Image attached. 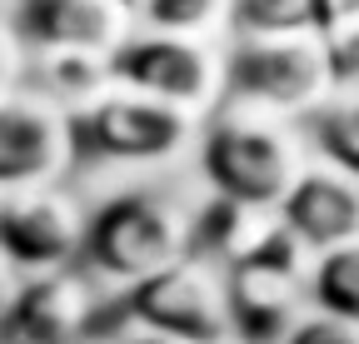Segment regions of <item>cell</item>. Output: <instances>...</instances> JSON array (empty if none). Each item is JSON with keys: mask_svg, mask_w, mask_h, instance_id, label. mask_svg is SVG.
Returning <instances> with one entry per match:
<instances>
[{"mask_svg": "<svg viewBox=\"0 0 359 344\" xmlns=\"http://www.w3.org/2000/svg\"><path fill=\"white\" fill-rule=\"evenodd\" d=\"M200 175L210 195L245 209H280L304 175L299 140L285 120L255 110H219L200 130Z\"/></svg>", "mask_w": 359, "mask_h": 344, "instance_id": "cell-1", "label": "cell"}, {"mask_svg": "<svg viewBox=\"0 0 359 344\" xmlns=\"http://www.w3.org/2000/svg\"><path fill=\"white\" fill-rule=\"evenodd\" d=\"M334 100V75L320 35L230 40L224 50V105L255 110L269 120H309Z\"/></svg>", "mask_w": 359, "mask_h": 344, "instance_id": "cell-2", "label": "cell"}, {"mask_svg": "<svg viewBox=\"0 0 359 344\" xmlns=\"http://www.w3.org/2000/svg\"><path fill=\"white\" fill-rule=\"evenodd\" d=\"M190 254V214H180L155 190L110 195L85 225V260L100 280L135 289Z\"/></svg>", "mask_w": 359, "mask_h": 344, "instance_id": "cell-3", "label": "cell"}, {"mask_svg": "<svg viewBox=\"0 0 359 344\" xmlns=\"http://www.w3.org/2000/svg\"><path fill=\"white\" fill-rule=\"evenodd\" d=\"M314 254L290 235L285 220L269 225V235L224 270L230 289V334L240 344H285L290 329L304 319Z\"/></svg>", "mask_w": 359, "mask_h": 344, "instance_id": "cell-4", "label": "cell"}, {"mask_svg": "<svg viewBox=\"0 0 359 344\" xmlns=\"http://www.w3.org/2000/svg\"><path fill=\"white\" fill-rule=\"evenodd\" d=\"M115 85L135 95H150L190 120H215L224 105V50L215 40L185 35H130L110 60Z\"/></svg>", "mask_w": 359, "mask_h": 344, "instance_id": "cell-5", "label": "cell"}, {"mask_svg": "<svg viewBox=\"0 0 359 344\" xmlns=\"http://www.w3.org/2000/svg\"><path fill=\"white\" fill-rule=\"evenodd\" d=\"M120 315L135 329L170 334L180 344H224L230 334V289H224V270L210 260H175L170 270L140 280L125 289Z\"/></svg>", "mask_w": 359, "mask_h": 344, "instance_id": "cell-6", "label": "cell"}, {"mask_svg": "<svg viewBox=\"0 0 359 344\" xmlns=\"http://www.w3.org/2000/svg\"><path fill=\"white\" fill-rule=\"evenodd\" d=\"M70 120H75V145L115 165H165V160H180L190 145H200V120L150 95L120 90V85L95 105L75 110Z\"/></svg>", "mask_w": 359, "mask_h": 344, "instance_id": "cell-7", "label": "cell"}, {"mask_svg": "<svg viewBox=\"0 0 359 344\" xmlns=\"http://www.w3.org/2000/svg\"><path fill=\"white\" fill-rule=\"evenodd\" d=\"M75 155V120L65 105L20 90L0 100V195L55 190Z\"/></svg>", "mask_w": 359, "mask_h": 344, "instance_id": "cell-8", "label": "cell"}, {"mask_svg": "<svg viewBox=\"0 0 359 344\" xmlns=\"http://www.w3.org/2000/svg\"><path fill=\"white\" fill-rule=\"evenodd\" d=\"M90 214L60 190H15L0 195V260L15 275H55L85 254Z\"/></svg>", "mask_w": 359, "mask_h": 344, "instance_id": "cell-9", "label": "cell"}, {"mask_svg": "<svg viewBox=\"0 0 359 344\" xmlns=\"http://www.w3.org/2000/svg\"><path fill=\"white\" fill-rule=\"evenodd\" d=\"M105 299L95 289V275L70 265L55 275H35L15 289L6 319H0V339L6 344H70L95 334V319Z\"/></svg>", "mask_w": 359, "mask_h": 344, "instance_id": "cell-10", "label": "cell"}, {"mask_svg": "<svg viewBox=\"0 0 359 344\" xmlns=\"http://www.w3.org/2000/svg\"><path fill=\"white\" fill-rule=\"evenodd\" d=\"M130 15L115 0H15L11 11V30L25 50L50 55V50H70V55H115L130 40Z\"/></svg>", "mask_w": 359, "mask_h": 344, "instance_id": "cell-11", "label": "cell"}, {"mask_svg": "<svg viewBox=\"0 0 359 344\" xmlns=\"http://www.w3.org/2000/svg\"><path fill=\"white\" fill-rule=\"evenodd\" d=\"M280 220L309 254L359 240V180L339 175L330 165H304V175L280 205Z\"/></svg>", "mask_w": 359, "mask_h": 344, "instance_id": "cell-12", "label": "cell"}, {"mask_svg": "<svg viewBox=\"0 0 359 344\" xmlns=\"http://www.w3.org/2000/svg\"><path fill=\"white\" fill-rule=\"evenodd\" d=\"M115 60V55H110ZM105 55H70V50H50V55H35V70H40V85H45V100L65 105L70 115L95 105L100 95L115 90V70H110Z\"/></svg>", "mask_w": 359, "mask_h": 344, "instance_id": "cell-13", "label": "cell"}, {"mask_svg": "<svg viewBox=\"0 0 359 344\" xmlns=\"http://www.w3.org/2000/svg\"><path fill=\"white\" fill-rule=\"evenodd\" d=\"M309 299H314V310H320V315H334V319L359 324V240L314 254Z\"/></svg>", "mask_w": 359, "mask_h": 344, "instance_id": "cell-14", "label": "cell"}, {"mask_svg": "<svg viewBox=\"0 0 359 344\" xmlns=\"http://www.w3.org/2000/svg\"><path fill=\"white\" fill-rule=\"evenodd\" d=\"M309 140L320 150V165L359 180V90L334 95L320 115H309Z\"/></svg>", "mask_w": 359, "mask_h": 344, "instance_id": "cell-15", "label": "cell"}, {"mask_svg": "<svg viewBox=\"0 0 359 344\" xmlns=\"http://www.w3.org/2000/svg\"><path fill=\"white\" fill-rule=\"evenodd\" d=\"M230 6L235 0H150L140 25L155 35H185V40H215L230 30Z\"/></svg>", "mask_w": 359, "mask_h": 344, "instance_id": "cell-16", "label": "cell"}, {"mask_svg": "<svg viewBox=\"0 0 359 344\" xmlns=\"http://www.w3.org/2000/svg\"><path fill=\"white\" fill-rule=\"evenodd\" d=\"M309 30V0H235L230 35L235 40H275Z\"/></svg>", "mask_w": 359, "mask_h": 344, "instance_id": "cell-17", "label": "cell"}, {"mask_svg": "<svg viewBox=\"0 0 359 344\" xmlns=\"http://www.w3.org/2000/svg\"><path fill=\"white\" fill-rule=\"evenodd\" d=\"M325 60H330V75H334V95L359 90V25L325 40Z\"/></svg>", "mask_w": 359, "mask_h": 344, "instance_id": "cell-18", "label": "cell"}, {"mask_svg": "<svg viewBox=\"0 0 359 344\" xmlns=\"http://www.w3.org/2000/svg\"><path fill=\"white\" fill-rule=\"evenodd\" d=\"M285 344H359V324L309 310V315L290 329V339H285Z\"/></svg>", "mask_w": 359, "mask_h": 344, "instance_id": "cell-19", "label": "cell"}, {"mask_svg": "<svg viewBox=\"0 0 359 344\" xmlns=\"http://www.w3.org/2000/svg\"><path fill=\"white\" fill-rule=\"evenodd\" d=\"M359 25V0H309V35H339Z\"/></svg>", "mask_w": 359, "mask_h": 344, "instance_id": "cell-20", "label": "cell"}, {"mask_svg": "<svg viewBox=\"0 0 359 344\" xmlns=\"http://www.w3.org/2000/svg\"><path fill=\"white\" fill-rule=\"evenodd\" d=\"M20 70H25V60H20V40H15V30H11V25H0V100L15 95Z\"/></svg>", "mask_w": 359, "mask_h": 344, "instance_id": "cell-21", "label": "cell"}, {"mask_svg": "<svg viewBox=\"0 0 359 344\" xmlns=\"http://www.w3.org/2000/svg\"><path fill=\"white\" fill-rule=\"evenodd\" d=\"M15 270L6 265V260H0V319H6V310H11V299H15Z\"/></svg>", "mask_w": 359, "mask_h": 344, "instance_id": "cell-22", "label": "cell"}, {"mask_svg": "<svg viewBox=\"0 0 359 344\" xmlns=\"http://www.w3.org/2000/svg\"><path fill=\"white\" fill-rule=\"evenodd\" d=\"M125 344H180V339H170V334H150V329H135Z\"/></svg>", "mask_w": 359, "mask_h": 344, "instance_id": "cell-23", "label": "cell"}, {"mask_svg": "<svg viewBox=\"0 0 359 344\" xmlns=\"http://www.w3.org/2000/svg\"><path fill=\"white\" fill-rule=\"evenodd\" d=\"M115 6H120V11H125L130 20H140V15H145V6H150V0H115Z\"/></svg>", "mask_w": 359, "mask_h": 344, "instance_id": "cell-24", "label": "cell"}, {"mask_svg": "<svg viewBox=\"0 0 359 344\" xmlns=\"http://www.w3.org/2000/svg\"><path fill=\"white\" fill-rule=\"evenodd\" d=\"M70 344H105L100 334H85V339H70Z\"/></svg>", "mask_w": 359, "mask_h": 344, "instance_id": "cell-25", "label": "cell"}, {"mask_svg": "<svg viewBox=\"0 0 359 344\" xmlns=\"http://www.w3.org/2000/svg\"><path fill=\"white\" fill-rule=\"evenodd\" d=\"M224 344H240V339H224Z\"/></svg>", "mask_w": 359, "mask_h": 344, "instance_id": "cell-26", "label": "cell"}]
</instances>
